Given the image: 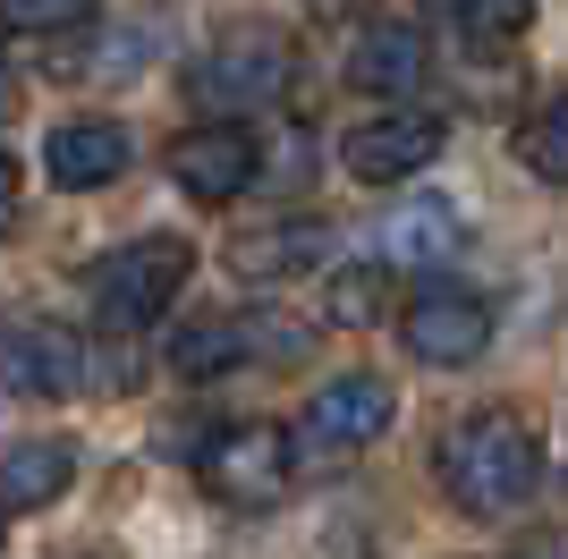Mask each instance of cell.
<instances>
[{
  "label": "cell",
  "mask_w": 568,
  "mask_h": 559,
  "mask_svg": "<svg viewBox=\"0 0 568 559\" xmlns=\"http://www.w3.org/2000/svg\"><path fill=\"white\" fill-rule=\"evenodd\" d=\"M433 475H442V491H450L458 517L500 526V517H518L526 500H535V484H544V449H535V433H526L518 407H475V416H458L450 433H442Z\"/></svg>",
  "instance_id": "cell-1"
},
{
  "label": "cell",
  "mask_w": 568,
  "mask_h": 559,
  "mask_svg": "<svg viewBox=\"0 0 568 559\" xmlns=\"http://www.w3.org/2000/svg\"><path fill=\"white\" fill-rule=\"evenodd\" d=\"M288 93H297V43L281 26H230L187 60V102H204L213 119H255Z\"/></svg>",
  "instance_id": "cell-2"
},
{
  "label": "cell",
  "mask_w": 568,
  "mask_h": 559,
  "mask_svg": "<svg viewBox=\"0 0 568 559\" xmlns=\"http://www.w3.org/2000/svg\"><path fill=\"white\" fill-rule=\"evenodd\" d=\"M195 272V246L187 237H128V246H111V255L85 263V305H94V323L102 331H153L179 305V288H187Z\"/></svg>",
  "instance_id": "cell-3"
},
{
  "label": "cell",
  "mask_w": 568,
  "mask_h": 559,
  "mask_svg": "<svg viewBox=\"0 0 568 559\" xmlns=\"http://www.w3.org/2000/svg\"><path fill=\"white\" fill-rule=\"evenodd\" d=\"M195 484L213 491L221 509H281L297 484V441L281 424H213L195 441Z\"/></svg>",
  "instance_id": "cell-4"
},
{
  "label": "cell",
  "mask_w": 568,
  "mask_h": 559,
  "mask_svg": "<svg viewBox=\"0 0 568 559\" xmlns=\"http://www.w3.org/2000/svg\"><path fill=\"white\" fill-rule=\"evenodd\" d=\"M314 331L306 323H281V314H213V323H187L170 331V365L187 373V382H213V373H237V365H288V356H306Z\"/></svg>",
  "instance_id": "cell-5"
},
{
  "label": "cell",
  "mask_w": 568,
  "mask_h": 559,
  "mask_svg": "<svg viewBox=\"0 0 568 559\" xmlns=\"http://www.w3.org/2000/svg\"><path fill=\"white\" fill-rule=\"evenodd\" d=\"M390 416H399V398H390L382 373H339L297 407L288 441H297V458H356V449H374L390 433Z\"/></svg>",
  "instance_id": "cell-6"
},
{
  "label": "cell",
  "mask_w": 568,
  "mask_h": 559,
  "mask_svg": "<svg viewBox=\"0 0 568 559\" xmlns=\"http://www.w3.org/2000/svg\"><path fill=\"white\" fill-rule=\"evenodd\" d=\"M442 144H450V119L442 111L382 102L374 119H356L348 136H339V162H348V179H365V186H399L425 162H442Z\"/></svg>",
  "instance_id": "cell-7"
},
{
  "label": "cell",
  "mask_w": 568,
  "mask_h": 559,
  "mask_svg": "<svg viewBox=\"0 0 568 559\" xmlns=\"http://www.w3.org/2000/svg\"><path fill=\"white\" fill-rule=\"evenodd\" d=\"M399 339L416 365H475V356L493 348V305L475 297L467 280H425L416 297L399 305Z\"/></svg>",
  "instance_id": "cell-8"
},
{
  "label": "cell",
  "mask_w": 568,
  "mask_h": 559,
  "mask_svg": "<svg viewBox=\"0 0 568 559\" xmlns=\"http://www.w3.org/2000/svg\"><path fill=\"white\" fill-rule=\"evenodd\" d=\"M170 186L187 204H237L246 186H263V144L246 119H204L187 136H170Z\"/></svg>",
  "instance_id": "cell-9"
},
{
  "label": "cell",
  "mask_w": 568,
  "mask_h": 559,
  "mask_svg": "<svg viewBox=\"0 0 568 559\" xmlns=\"http://www.w3.org/2000/svg\"><path fill=\"white\" fill-rule=\"evenodd\" d=\"M0 390L9 398H77L94 390V348L60 323H18L0 331Z\"/></svg>",
  "instance_id": "cell-10"
},
{
  "label": "cell",
  "mask_w": 568,
  "mask_h": 559,
  "mask_svg": "<svg viewBox=\"0 0 568 559\" xmlns=\"http://www.w3.org/2000/svg\"><path fill=\"white\" fill-rule=\"evenodd\" d=\"M128 162H136V136L119 119H60L43 136V179L69 186V195H94V186L128 179Z\"/></svg>",
  "instance_id": "cell-11"
},
{
  "label": "cell",
  "mask_w": 568,
  "mask_h": 559,
  "mask_svg": "<svg viewBox=\"0 0 568 559\" xmlns=\"http://www.w3.org/2000/svg\"><path fill=\"white\" fill-rule=\"evenodd\" d=\"M339 77H348V93H374V102H399V93H425L433 77V43L425 26H365L348 43V60H339Z\"/></svg>",
  "instance_id": "cell-12"
},
{
  "label": "cell",
  "mask_w": 568,
  "mask_h": 559,
  "mask_svg": "<svg viewBox=\"0 0 568 559\" xmlns=\"http://www.w3.org/2000/svg\"><path fill=\"white\" fill-rule=\"evenodd\" d=\"M332 255V221L323 212H288V221H272V230H246L230 237V272L237 280H288V272H314V263Z\"/></svg>",
  "instance_id": "cell-13"
},
{
  "label": "cell",
  "mask_w": 568,
  "mask_h": 559,
  "mask_svg": "<svg viewBox=\"0 0 568 559\" xmlns=\"http://www.w3.org/2000/svg\"><path fill=\"white\" fill-rule=\"evenodd\" d=\"M77 484V449L69 441H9L0 449V517H34Z\"/></svg>",
  "instance_id": "cell-14"
},
{
  "label": "cell",
  "mask_w": 568,
  "mask_h": 559,
  "mask_svg": "<svg viewBox=\"0 0 568 559\" xmlns=\"http://www.w3.org/2000/svg\"><path fill=\"white\" fill-rule=\"evenodd\" d=\"M433 26H450L467 51H518L535 26V0H425Z\"/></svg>",
  "instance_id": "cell-15"
},
{
  "label": "cell",
  "mask_w": 568,
  "mask_h": 559,
  "mask_svg": "<svg viewBox=\"0 0 568 559\" xmlns=\"http://www.w3.org/2000/svg\"><path fill=\"white\" fill-rule=\"evenodd\" d=\"M382 305H390V263H339L323 280V297H314V323L332 331H374Z\"/></svg>",
  "instance_id": "cell-16"
},
{
  "label": "cell",
  "mask_w": 568,
  "mask_h": 559,
  "mask_svg": "<svg viewBox=\"0 0 568 559\" xmlns=\"http://www.w3.org/2000/svg\"><path fill=\"white\" fill-rule=\"evenodd\" d=\"M458 255V212L450 204H407L382 221V263H442Z\"/></svg>",
  "instance_id": "cell-17"
},
{
  "label": "cell",
  "mask_w": 568,
  "mask_h": 559,
  "mask_svg": "<svg viewBox=\"0 0 568 559\" xmlns=\"http://www.w3.org/2000/svg\"><path fill=\"white\" fill-rule=\"evenodd\" d=\"M518 162L535 170L544 186H568V93H551L544 111L518 128Z\"/></svg>",
  "instance_id": "cell-18"
},
{
  "label": "cell",
  "mask_w": 568,
  "mask_h": 559,
  "mask_svg": "<svg viewBox=\"0 0 568 559\" xmlns=\"http://www.w3.org/2000/svg\"><path fill=\"white\" fill-rule=\"evenodd\" d=\"M0 26L9 34H77V26H94V0H0Z\"/></svg>",
  "instance_id": "cell-19"
},
{
  "label": "cell",
  "mask_w": 568,
  "mask_h": 559,
  "mask_svg": "<svg viewBox=\"0 0 568 559\" xmlns=\"http://www.w3.org/2000/svg\"><path fill=\"white\" fill-rule=\"evenodd\" d=\"M18 204H26V179H18V162L0 153V237L18 230Z\"/></svg>",
  "instance_id": "cell-20"
},
{
  "label": "cell",
  "mask_w": 568,
  "mask_h": 559,
  "mask_svg": "<svg viewBox=\"0 0 568 559\" xmlns=\"http://www.w3.org/2000/svg\"><path fill=\"white\" fill-rule=\"evenodd\" d=\"M0 34H9V26H0Z\"/></svg>",
  "instance_id": "cell-21"
}]
</instances>
